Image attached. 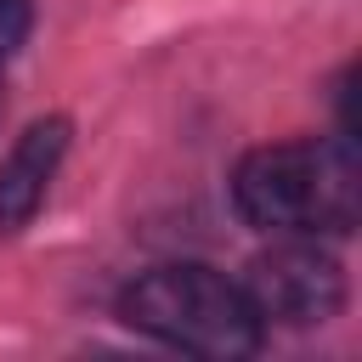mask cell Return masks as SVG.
<instances>
[{
	"mask_svg": "<svg viewBox=\"0 0 362 362\" xmlns=\"http://www.w3.org/2000/svg\"><path fill=\"white\" fill-rule=\"evenodd\" d=\"M232 204L249 226L283 238L351 232L362 209V170L351 136H300L243 153L232 170Z\"/></svg>",
	"mask_w": 362,
	"mask_h": 362,
	"instance_id": "cell-1",
	"label": "cell"
},
{
	"mask_svg": "<svg viewBox=\"0 0 362 362\" xmlns=\"http://www.w3.org/2000/svg\"><path fill=\"white\" fill-rule=\"evenodd\" d=\"M28 40V0H0V62Z\"/></svg>",
	"mask_w": 362,
	"mask_h": 362,
	"instance_id": "cell-5",
	"label": "cell"
},
{
	"mask_svg": "<svg viewBox=\"0 0 362 362\" xmlns=\"http://www.w3.org/2000/svg\"><path fill=\"white\" fill-rule=\"evenodd\" d=\"M68 136H74V124L62 113H45L11 141V153L0 158V232H23L34 221V209L45 204V192L57 181Z\"/></svg>",
	"mask_w": 362,
	"mask_h": 362,
	"instance_id": "cell-4",
	"label": "cell"
},
{
	"mask_svg": "<svg viewBox=\"0 0 362 362\" xmlns=\"http://www.w3.org/2000/svg\"><path fill=\"white\" fill-rule=\"evenodd\" d=\"M243 294L260 311V322L277 317L288 328H311V322L339 317V305H345V272H339V260L317 238H283V243H272L266 255L249 260Z\"/></svg>",
	"mask_w": 362,
	"mask_h": 362,
	"instance_id": "cell-3",
	"label": "cell"
},
{
	"mask_svg": "<svg viewBox=\"0 0 362 362\" xmlns=\"http://www.w3.org/2000/svg\"><path fill=\"white\" fill-rule=\"evenodd\" d=\"M119 317L136 334H153L187 356H209V362H238L260 351V311L249 305L243 283L221 277L215 266H158L141 272L124 300Z\"/></svg>",
	"mask_w": 362,
	"mask_h": 362,
	"instance_id": "cell-2",
	"label": "cell"
}]
</instances>
